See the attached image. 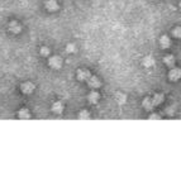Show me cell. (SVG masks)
Returning <instances> with one entry per match:
<instances>
[{"instance_id":"5b68a950","label":"cell","mask_w":181,"mask_h":172,"mask_svg":"<svg viewBox=\"0 0 181 172\" xmlns=\"http://www.w3.org/2000/svg\"><path fill=\"white\" fill-rule=\"evenodd\" d=\"M90 75L91 74L87 70H79V72H77V77L80 80H87L90 77Z\"/></svg>"},{"instance_id":"7a4b0ae2","label":"cell","mask_w":181,"mask_h":172,"mask_svg":"<svg viewBox=\"0 0 181 172\" xmlns=\"http://www.w3.org/2000/svg\"><path fill=\"white\" fill-rule=\"evenodd\" d=\"M87 82H89V85L91 86V87H100V85H101V82H100V80L96 77V76H91L90 75V77L87 79Z\"/></svg>"},{"instance_id":"5bb4252c","label":"cell","mask_w":181,"mask_h":172,"mask_svg":"<svg viewBox=\"0 0 181 172\" xmlns=\"http://www.w3.org/2000/svg\"><path fill=\"white\" fill-rule=\"evenodd\" d=\"M30 115H29V112L27 109H22L19 110V118H25V119H28Z\"/></svg>"},{"instance_id":"52a82bcc","label":"cell","mask_w":181,"mask_h":172,"mask_svg":"<svg viewBox=\"0 0 181 172\" xmlns=\"http://www.w3.org/2000/svg\"><path fill=\"white\" fill-rule=\"evenodd\" d=\"M160 42H161V46H162L163 48H168V47H170V38H168L167 36H162V37H161Z\"/></svg>"},{"instance_id":"e0dca14e","label":"cell","mask_w":181,"mask_h":172,"mask_svg":"<svg viewBox=\"0 0 181 172\" xmlns=\"http://www.w3.org/2000/svg\"><path fill=\"white\" fill-rule=\"evenodd\" d=\"M66 51H67L68 53H74V52L76 51V48H75L74 44H68L67 47H66Z\"/></svg>"},{"instance_id":"2e32d148","label":"cell","mask_w":181,"mask_h":172,"mask_svg":"<svg viewBox=\"0 0 181 172\" xmlns=\"http://www.w3.org/2000/svg\"><path fill=\"white\" fill-rule=\"evenodd\" d=\"M10 30L11 32H15V33H18L19 30H20V27L18 25V23H15V22H13L10 24Z\"/></svg>"},{"instance_id":"ba28073f","label":"cell","mask_w":181,"mask_h":172,"mask_svg":"<svg viewBox=\"0 0 181 172\" xmlns=\"http://www.w3.org/2000/svg\"><path fill=\"white\" fill-rule=\"evenodd\" d=\"M162 101H163V96H162V95H161V94H157V95H155V96H153V99H152L153 106L161 104V102H162Z\"/></svg>"},{"instance_id":"30bf717a","label":"cell","mask_w":181,"mask_h":172,"mask_svg":"<svg viewBox=\"0 0 181 172\" xmlns=\"http://www.w3.org/2000/svg\"><path fill=\"white\" fill-rule=\"evenodd\" d=\"M163 61H165V63H166L167 66H174V65H175V58H174V56H171V55H168V56L165 57Z\"/></svg>"},{"instance_id":"7c38bea8","label":"cell","mask_w":181,"mask_h":172,"mask_svg":"<svg viewBox=\"0 0 181 172\" xmlns=\"http://www.w3.org/2000/svg\"><path fill=\"white\" fill-rule=\"evenodd\" d=\"M52 110L55 113H61L63 110V106H62V104H61V102H55V104H53V106H52Z\"/></svg>"},{"instance_id":"3957f363","label":"cell","mask_w":181,"mask_h":172,"mask_svg":"<svg viewBox=\"0 0 181 172\" xmlns=\"http://www.w3.org/2000/svg\"><path fill=\"white\" fill-rule=\"evenodd\" d=\"M33 90H34V85L32 82H24L22 85V91L24 94H30Z\"/></svg>"},{"instance_id":"277c9868","label":"cell","mask_w":181,"mask_h":172,"mask_svg":"<svg viewBox=\"0 0 181 172\" xmlns=\"http://www.w3.org/2000/svg\"><path fill=\"white\" fill-rule=\"evenodd\" d=\"M46 8H47L48 10L53 11V10H57V9H58V5H57V1H56V0H48V1L46 3Z\"/></svg>"},{"instance_id":"8992f818","label":"cell","mask_w":181,"mask_h":172,"mask_svg":"<svg viewBox=\"0 0 181 172\" xmlns=\"http://www.w3.org/2000/svg\"><path fill=\"white\" fill-rule=\"evenodd\" d=\"M168 75H170V79L172 80V81H175V80H177L180 77V70L179 68H172Z\"/></svg>"},{"instance_id":"9c48e42d","label":"cell","mask_w":181,"mask_h":172,"mask_svg":"<svg viewBox=\"0 0 181 172\" xmlns=\"http://www.w3.org/2000/svg\"><path fill=\"white\" fill-rule=\"evenodd\" d=\"M143 106H144V109H147V110H151L153 108V102H152V99H148V98H146L144 100H143Z\"/></svg>"},{"instance_id":"4fadbf2b","label":"cell","mask_w":181,"mask_h":172,"mask_svg":"<svg viewBox=\"0 0 181 172\" xmlns=\"http://www.w3.org/2000/svg\"><path fill=\"white\" fill-rule=\"evenodd\" d=\"M115 99H117V101L119 102V104H124V102L127 101V98L123 94H117L115 95Z\"/></svg>"},{"instance_id":"ffe728a7","label":"cell","mask_w":181,"mask_h":172,"mask_svg":"<svg viewBox=\"0 0 181 172\" xmlns=\"http://www.w3.org/2000/svg\"><path fill=\"white\" fill-rule=\"evenodd\" d=\"M174 34H175V37H180V28H176L174 30Z\"/></svg>"},{"instance_id":"ac0fdd59","label":"cell","mask_w":181,"mask_h":172,"mask_svg":"<svg viewBox=\"0 0 181 172\" xmlns=\"http://www.w3.org/2000/svg\"><path fill=\"white\" fill-rule=\"evenodd\" d=\"M41 53H42L43 56H48V55H49V49H48L47 47H42V48H41Z\"/></svg>"},{"instance_id":"6da1fadb","label":"cell","mask_w":181,"mask_h":172,"mask_svg":"<svg viewBox=\"0 0 181 172\" xmlns=\"http://www.w3.org/2000/svg\"><path fill=\"white\" fill-rule=\"evenodd\" d=\"M49 66L53 67V68H60L62 66V58L58 56H53L49 58Z\"/></svg>"},{"instance_id":"8fae6325","label":"cell","mask_w":181,"mask_h":172,"mask_svg":"<svg viewBox=\"0 0 181 172\" xmlns=\"http://www.w3.org/2000/svg\"><path fill=\"white\" fill-rule=\"evenodd\" d=\"M153 63H155V60H153L151 56H147L143 60V65L146 67H151V66H153Z\"/></svg>"},{"instance_id":"9a60e30c","label":"cell","mask_w":181,"mask_h":172,"mask_svg":"<svg viewBox=\"0 0 181 172\" xmlns=\"http://www.w3.org/2000/svg\"><path fill=\"white\" fill-rule=\"evenodd\" d=\"M98 99H99V94L98 93H91L89 95V100H90V102H92V104L98 101Z\"/></svg>"},{"instance_id":"d6986e66","label":"cell","mask_w":181,"mask_h":172,"mask_svg":"<svg viewBox=\"0 0 181 172\" xmlns=\"http://www.w3.org/2000/svg\"><path fill=\"white\" fill-rule=\"evenodd\" d=\"M80 118H81V119L85 118V119H86V118H89V113H87V112H81V113H80Z\"/></svg>"}]
</instances>
